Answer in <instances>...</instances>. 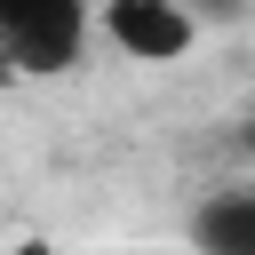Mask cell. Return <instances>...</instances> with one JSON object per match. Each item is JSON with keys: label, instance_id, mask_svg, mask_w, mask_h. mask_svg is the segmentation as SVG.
<instances>
[{"label": "cell", "instance_id": "obj_1", "mask_svg": "<svg viewBox=\"0 0 255 255\" xmlns=\"http://www.w3.org/2000/svg\"><path fill=\"white\" fill-rule=\"evenodd\" d=\"M96 48V16L72 8V0H16L0 8V64L8 72H72L80 56Z\"/></svg>", "mask_w": 255, "mask_h": 255}, {"label": "cell", "instance_id": "obj_2", "mask_svg": "<svg viewBox=\"0 0 255 255\" xmlns=\"http://www.w3.org/2000/svg\"><path fill=\"white\" fill-rule=\"evenodd\" d=\"M96 40L120 48L128 64H183L199 48V16L175 8V0H112L96 16Z\"/></svg>", "mask_w": 255, "mask_h": 255}, {"label": "cell", "instance_id": "obj_3", "mask_svg": "<svg viewBox=\"0 0 255 255\" xmlns=\"http://www.w3.org/2000/svg\"><path fill=\"white\" fill-rule=\"evenodd\" d=\"M191 247L199 255H255V183H215L191 207Z\"/></svg>", "mask_w": 255, "mask_h": 255}, {"label": "cell", "instance_id": "obj_4", "mask_svg": "<svg viewBox=\"0 0 255 255\" xmlns=\"http://www.w3.org/2000/svg\"><path fill=\"white\" fill-rule=\"evenodd\" d=\"M16 255H56V247H40V239H24V247H16Z\"/></svg>", "mask_w": 255, "mask_h": 255}, {"label": "cell", "instance_id": "obj_5", "mask_svg": "<svg viewBox=\"0 0 255 255\" xmlns=\"http://www.w3.org/2000/svg\"><path fill=\"white\" fill-rule=\"evenodd\" d=\"M239 143H247V151H255V112H247V128H239Z\"/></svg>", "mask_w": 255, "mask_h": 255}]
</instances>
